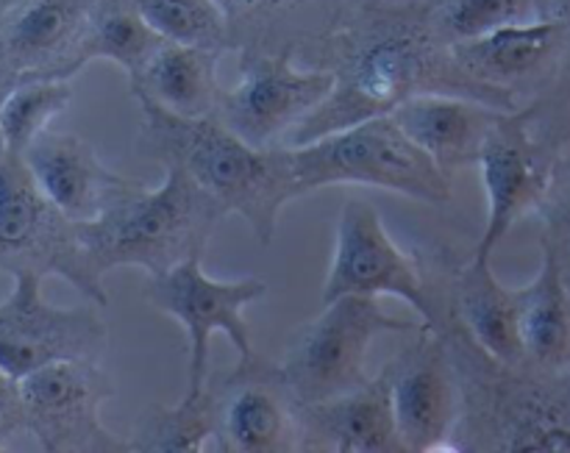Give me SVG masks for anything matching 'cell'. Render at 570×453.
Returning <instances> with one entry per match:
<instances>
[{
    "mask_svg": "<svg viewBox=\"0 0 570 453\" xmlns=\"http://www.w3.org/2000/svg\"><path fill=\"white\" fill-rule=\"evenodd\" d=\"M334 65V89L284 145H301L367 117L390 115L421 92H456L512 111L510 100L473 83L438 37L432 3L367 0L328 37L312 45Z\"/></svg>",
    "mask_w": 570,
    "mask_h": 453,
    "instance_id": "obj_1",
    "label": "cell"
},
{
    "mask_svg": "<svg viewBox=\"0 0 570 453\" xmlns=\"http://www.w3.org/2000/svg\"><path fill=\"white\" fill-rule=\"evenodd\" d=\"M142 111L139 150L159 167H181L189 178L215 195L228 215H239L259 245H271L278 215L295 200L287 150L256 148L212 111L184 117L161 109L145 95H134Z\"/></svg>",
    "mask_w": 570,
    "mask_h": 453,
    "instance_id": "obj_2",
    "label": "cell"
},
{
    "mask_svg": "<svg viewBox=\"0 0 570 453\" xmlns=\"http://www.w3.org/2000/svg\"><path fill=\"white\" fill-rule=\"evenodd\" d=\"M159 187L139 189L92 223H76L83 250L100 278L120 267L159 276L204 256L217 223L228 215L181 167H161Z\"/></svg>",
    "mask_w": 570,
    "mask_h": 453,
    "instance_id": "obj_3",
    "label": "cell"
},
{
    "mask_svg": "<svg viewBox=\"0 0 570 453\" xmlns=\"http://www.w3.org/2000/svg\"><path fill=\"white\" fill-rule=\"evenodd\" d=\"M295 198L323 187L354 184L404 195L417 204L445 206L451 173L423 154L390 115L345 126L301 145H284Z\"/></svg>",
    "mask_w": 570,
    "mask_h": 453,
    "instance_id": "obj_4",
    "label": "cell"
},
{
    "mask_svg": "<svg viewBox=\"0 0 570 453\" xmlns=\"http://www.w3.org/2000/svg\"><path fill=\"white\" fill-rule=\"evenodd\" d=\"M423 326L429 323L384 312L379 298L345 295L323 304L321 315L295 332L276 371L301 406L323 404L367 382L365 362L379 337L412 334Z\"/></svg>",
    "mask_w": 570,
    "mask_h": 453,
    "instance_id": "obj_5",
    "label": "cell"
},
{
    "mask_svg": "<svg viewBox=\"0 0 570 453\" xmlns=\"http://www.w3.org/2000/svg\"><path fill=\"white\" fill-rule=\"evenodd\" d=\"M0 270L61 276L92 304L106 306L104 278L67 220L33 181L26 161L0 150Z\"/></svg>",
    "mask_w": 570,
    "mask_h": 453,
    "instance_id": "obj_6",
    "label": "cell"
},
{
    "mask_svg": "<svg viewBox=\"0 0 570 453\" xmlns=\"http://www.w3.org/2000/svg\"><path fill=\"white\" fill-rule=\"evenodd\" d=\"M142 295L187 334V393H204L209 387V345L215 334H223L234 345L239 362L254 360L245 309L267 295L262 278L217 282L204 270L200 256H195L159 276H148Z\"/></svg>",
    "mask_w": 570,
    "mask_h": 453,
    "instance_id": "obj_7",
    "label": "cell"
},
{
    "mask_svg": "<svg viewBox=\"0 0 570 453\" xmlns=\"http://www.w3.org/2000/svg\"><path fill=\"white\" fill-rule=\"evenodd\" d=\"M328 67H298L293 50L239 48V78L215 115L256 148H276L332 95Z\"/></svg>",
    "mask_w": 570,
    "mask_h": 453,
    "instance_id": "obj_8",
    "label": "cell"
},
{
    "mask_svg": "<svg viewBox=\"0 0 570 453\" xmlns=\"http://www.w3.org/2000/svg\"><path fill=\"white\" fill-rule=\"evenodd\" d=\"M9 298L0 301V367L9 376L26 378L56 362L100 360L109 348V326L100 309L56 306L45 298L39 273L11 276Z\"/></svg>",
    "mask_w": 570,
    "mask_h": 453,
    "instance_id": "obj_9",
    "label": "cell"
},
{
    "mask_svg": "<svg viewBox=\"0 0 570 453\" xmlns=\"http://www.w3.org/2000/svg\"><path fill=\"white\" fill-rule=\"evenodd\" d=\"M28 434L45 453H128L131 437L109 432L100 406L115 395L100 360L56 362L20 378Z\"/></svg>",
    "mask_w": 570,
    "mask_h": 453,
    "instance_id": "obj_10",
    "label": "cell"
},
{
    "mask_svg": "<svg viewBox=\"0 0 570 453\" xmlns=\"http://www.w3.org/2000/svg\"><path fill=\"white\" fill-rule=\"evenodd\" d=\"M345 295H390L415 309L423 323L438 326V309L426 278L399 248L384 226L382 211L365 198H348L340 209L321 301L332 304Z\"/></svg>",
    "mask_w": 570,
    "mask_h": 453,
    "instance_id": "obj_11",
    "label": "cell"
},
{
    "mask_svg": "<svg viewBox=\"0 0 570 453\" xmlns=\"http://www.w3.org/2000/svg\"><path fill=\"white\" fill-rule=\"evenodd\" d=\"M476 165L488 200V217L473 256L493 259L495 248L510 237L512 228L549 198L554 184V159L532 137L527 115L504 111L484 137Z\"/></svg>",
    "mask_w": 570,
    "mask_h": 453,
    "instance_id": "obj_12",
    "label": "cell"
},
{
    "mask_svg": "<svg viewBox=\"0 0 570 453\" xmlns=\"http://www.w3.org/2000/svg\"><path fill=\"white\" fill-rule=\"evenodd\" d=\"M387 371L406 453L449 451L465 401L438 326H423L415 348L401 354Z\"/></svg>",
    "mask_w": 570,
    "mask_h": 453,
    "instance_id": "obj_13",
    "label": "cell"
},
{
    "mask_svg": "<svg viewBox=\"0 0 570 453\" xmlns=\"http://www.w3.org/2000/svg\"><path fill=\"white\" fill-rule=\"evenodd\" d=\"M45 198L72 223H92L131 198L142 181L109 170L92 142L72 131H48L22 156Z\"/></svg>",
    "mask_w": 570,
    "mask_h": 453,
    "instance_id": "obj_14",
    "label": "cell"
},
{
    "mask_svg": "<svg viewBox=\"0 0 570 453\" xmlns=\"http://www.w3.org/2000/svg\"><path fill=\"white\" fill-rule=\"evenodd\" d=\"M254 362H239L217 393V445L232 453L304 451L298 398L276 367L254 373Z\"/></svg>",
    "mask_w": 570,
    "mask_h": 453,
    "instance_id": "obj_15",
    "label": "cell"
},
{
    "mask_svg": "<svg viewBox=\"0 0 570 453\" xmlns=\"http://www.w3.org/2000/svg\"><path fill=\"white\" fill-rule=\"evenodd\" d=\"M568 22L554 11L512 22L471 42L451 45L456 67L473 83L510 100L518 87L540 81L566 61Z\"/></svg>",
    "mask_w": 570,
    "mask_h": 453,
    "instance_id": "obj_16",
    "label": "cell"
},
{
    "mask_svg": "<svg viewBox=\"0 0 570 453\" xmlns=\"http://www.w3.org/2000/svg\"><path fill=\"white\" fill-rule=\"evenodd\" d=\"M92 0H20L0 11V48L17 78H72Z\"/></svg>",
    "mask_w": 570,
    "mask_h": 453,
    "instance_id": "obj_17",
    "label": "cell"
},
{
    "mask_svg": "<svg viewBox=\"0 0 570 453\" xmlns=\"http://www.w3.org/2000/svg\"><path fill=\"white\" fill-rule=\"evenodd\" d=\"M301 434L312 451L406 453L387 367L340 398L301 406Z\"/></svg>",
    "mask_w": 570,
    "mask_h": 453,
    "instance_id": "obj_18",
    "label": "cell"
},
{
    "mask_svg": "<svg viewBox=\"0 0 570 453\" xmlns=\"http://www.w3.org/2000/svg\"><path fill=\"white\" fill-rule=\"evenodd\" d=\"M507 109L456 92H421L401 100L390 117L445 173L476 165L479 148Z\"/></svg>",
    "mask_w": 570,
    "mask_h": 453,
    "instance_id": "obj_19",
    "label": "cell"
},
{
    "mask_svg": "<svg viewBox=\"0 0 570 453\" xmlns=\"http://www.w3.org/2000/svg\"><path fill=\"white\" fill-rule=\"evenodd\" d=\"M367 0H217L234 48H312Z\"/></svg>",
    "mask_w": 570,
    "mask_h": 453,
    "instance_id": "obj_20",
    "label": "cell"
},
{
    "mask_svg": "<svg viewBox=\"0 0 570 453\" xmlns=\"http://www.w3.org/2000/svg\"><path fill=\"white\" fill-rule=\"evenodd\" d=\"M493 259L471 256L454 276V312L476 351L495 365H527L521 343V287H507L493 273Z\"/></svg>",
    "mask_w": 570,
    "mask_h": 453,
    "instance_id": "obj_21",
    "label": "cell"
},
{
    "mask_svg": "<svg viewBox=\"0 0 570 453\" xmlns=\"http://www.w3.org/2000/svg\"><path fill=\"white\" fill-rule=\"evenodd\" d=\"M521 343L527 365L546 373L570 371V284L549 237L538 276L521 287Z\"/></svg>",
    "mask_w": 570,
    "mask_h": 453,
    "instance_id": "obj_22",
    "label": "cell"
},
{
    "mask_svg": "<svg viewBox=\"0 0 570 453\" xmlns=\"http://www.w3.org/2000/svg\"><path fill=\"white\" fill-rule=\"evenodd\" d=\"M220 56L223 50L200 45L161 42V48L131 81V95H145L173 115H212L223 92L217 81Z\"/></svg>",
    "mask_w": 570,
    "mask_h": 453,
    "instance_id": "obj_23",
    "label": "cell"
},
{
    "mask_svg": "<svg viewBox=\"0 0 570 453\" xmlns=\"http://www.w3.org/2000/svg\"><path fill=\"white\" fill-rule=\"evenodd\" d=\"M161 42L165 39L128 0H92L87 33L78 50V70L89 61H111L134 81Z\"/></svg>",
    "mask_w": 570,
    "mask_h": 453,
    "instance_id": "obj_24",
    "label": "cell"
},
{
    "mask_svg": "<svg viewBox=\"0 0 570 453\" xmlns=\"http://www.w3.org/2000/svg\"><path fill=\"white\" fill-rule=\"evenodd\" d=\"M217 440V393H187L176 406H150L131 434L134 451L198 453Z\"/></svg>",
    "mask_w": 570,
    "mask_h": 453,
    "instance_id": "obj_25",
    "label": "cell"
},
{
    "mask_svg": "<svg viewBox=\"0 0 570 453\" xmlns=\"http://www.w3.org/2000/svg\"><path fill=\"white\" fill-rule=\"evenodd\" d=\"M72 104L70 78H20L0 104V145L3 154L22 159L50 122Z\"/></svg>",
    "mask_w": 570,
    "mask_h": 453,
    "instance_id": "obj_26",
    "label": "cell"
},
{
    "mask_svg": "<svg viewBox=\"0 0 570 453\" xmlns=\"http://www.w3.org/2000/svg\"><path fill=\"white\" fill-rule=\"evenodd\" d=\"M501 404L484 449L512 453H570V415L534 393Z\"/></svg>",
    "mask_w": 570,
    "mask_h": 453,
    "instance_id": "obj_27",
    "label": "cell"
},
{
    "mask_svg": "<svg viewBox=\"0 0 570 453\" xmlns=\"http://www.w3.org/2000/svg\"><path fill=\"white\" fill-rule=\"evenodd\" d=\"M165 42L232 50V28L217 0H128Z\"/></svg>",
    "mask_w": 570,
    "mask_h": 453,
    "instance_id": "obj_28",
    "label": "cell"
},
{
    "mask_svg": "<svg viewBox=\"0 0 570 453\" xmlns=\"http://www.w3.org/2000/svg\"><path fill=\"white\" fill-rule=\"evenodd\" d=\"M546 11V0H440L432 3V22L438 37L451 48Z\"/></svg>",
    "mask_w": 570,
    "mask_h": 453,
    "instance_id": "obj_29",
    "label": "cell"
},
{
    "mask_svg": "<svg viewBox=\"0 0 570 453\" xmlns=\"http://www.w3.org/2000/svg\"><path fill=\"white\" fill-rule=\"evenodd\" d=\"M20 440H31L22 406L20 378L9 376L0 367V451H11Z\"/></svg>",
    "mask_w": 570,
    "mask_h": 453,
    "instance_id": "obj_30",
    "label": "cell"
},
{
    "mask_svg": "<svg viewBox=\"0 0 570 453\" xmlns=\"http://www.w3.org/2000/svg\"><path fill=\"white\" fill-rule=\"evenodd\" d=\"M17 81H20V78L14 76V70H11V67H9V61H6V56H3V48H0V104H3L6 92H9V89L14 87ZM0 150H3V145H0Z\"/></svg>",
    "mask_w": 570,
    "mask_h": 453,
    "instance_id": "obj_31",
    "label": "cell"
},
{
    "mask_svg": "<svg viewBox=\"0 0 570 453\" xmlns=\"http://www.w3.org/2000/svg\"><path fill=\"white\" fill-rule=\"evenodd\" d=\"M549 11L560 14L568 22V39H570V0H549Z\"/></svg>",
    "mask_w": 570,
    "mask_h": 453,
    "instance_id": "obj_32",
    "label": "cell"
},
{
    "mask_svg": "<svg viewBox=\"0 0 570 453\" xmlns=\"http://www.w3.org/2000/svg\"><path fill=\"white\" fill-rule=\"evenodd\" d=\"M14 3H20V0H0V11L11 9V6H14Z\"/></svg>",
    "mask_w": 570,
    "mask_h": 453,
    "instance_id": "obj_33",
    "label": "cell"
},
{
    "mask_svg": "<svg viewBox=\"0 0 570 453\" xmlns=\"http://www.w3.org/2000/svg\"><path fill=\"white\" fill-rule=\"evenodd\" d=\"M566 250H568V256H570V223H568V237H566Z\"/></svg>",
    "mask_w": 570,
    "mask_h": 453,
    "instance_id": "obj_34",
    "label": "cell"
},
{
    "mask_svg": "<svg viewBox=\"0 0 570 453\" xmlns=\"http://www.w3.org/2000/svg\"><path fill=\"white\" fill-rule=\"evenodd\" d=\"M423 3H440V0H423Z\"/></svg>",
    "mask_w": 570,
    "mask_h": 453,
    "instance_id": "obj_35",
    "label": "cell"
},
{
    "mask_svg": "<svg viewBox=\"0 0 570 453\" xmlns=\"http://www.w3.org/2000/svg\"><path fill=\"white\" fill-rule=\"evenodd\" d=\"M546 3H549V0H546Z\"/></svg>",
    "mask_w": 570,
    "mask_h": 453,
    "instance_id": "obj_36",
    "label": "cell"
},
{
    "mask_svg": "<svg viewBox=\"0 0 570 453\" xmlns=\"http://www.w3.org/2000/svg\"><path fill=\"white\" fill-rule=\"evenodd\" d=\"M0 453H3V451H0Z\"/></svg>",
    "mask_w": 570,
    "mask_h": 453,
    "instance_id": "obj_37",
    "label": "cell"
}]
</instances>
